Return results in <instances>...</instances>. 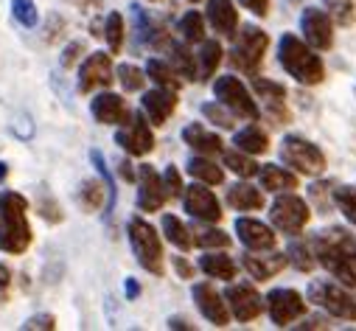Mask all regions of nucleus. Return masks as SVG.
<instances>
[{
	"label": "nucleus",
	"instance_id": "obj_34",
	"mask_svg": "<svg viewBox=\"0 0 356 331\" xmlns=\"http://www.w3.org/2000/svg\"><path fill=\"white\" fill-rule=\"evenodd\" d=\"M286 259L298 273H312L317 267L314 250H312V241H292L286 247Z\"/></svg>",
	"mask_w": 356,
	"mask_h": 331
},
{
	"label": "nucleus",
	"instance_id": "obj_38",
	"mask_svg": "<svg viewBox=\"0 0 356 331\" xmlns=\"http://www.w3.org/2000/svg\"><path fill=\"white\" fill-rule=\"evenodd\" d=\"M177 31H180V37L186 42H202L205 40V15L200 12H186L180 17V23H177Z\"/></svg>",
	"mask_w": 356,
	"mask_h": 331
},
{
	"label": "nucleus",
	"instance_id": "obj_36",
	"mask_svg": "<svg viewBox=\"0 0 356 331\" xmlns=\"http://www.w3.org/2000/svg\"><path fill=\"white\" fill-rule=\"evenodd\" d=\"M194 236V244L202 247V250H227L230 247V236L219 227H197L191 230Z\"/></svg>",
	"mask_w": 356,
	"mask_h": 331
},
{
	"label": "nucleus",
	"instance_id": "obj_6",
	"mask_svg": "<svg viewBox=\"0 0 356 331\" xmlns=\"http://www.w3.org/2000/svg\"><path fill=\"white\" fill-rule=\"evenodd\" d=\"M270 48V37L266 31H261L258 26L247 23L238 29V37H233V48H230V62L233 67H238L241 73L247 76H255L261 62H264V54Z\"/></svg>",
	"mask_w": 356,
	"mask_h": 331
},
{
	"label": "nucleus",
	"instance_id": "obj_29",
	"mask_svg": "<svg viewBox=\"0 0 356 331\" xmlns=\"http://www.w3.org/2000/svg\"><path fill=\"white\" fill-rule=\"evenodd\" d=\"M186 169L194 180L205 183V186H222L225 183V169L222 166H216L208 154H191L188 163H186Z\"/></svg>",
	"mask_w": 356,
	"mask_h": 331
},
{
	"label": "nucleus",
	"instance_id": "obj_57",
	"mask_svg": "<svg viewBox=\"0 0 356 331\" xmlns=\"http://www.w3.org/2000/svg\"><path fill=\"white\" fill-rule=\"evenodd\" d=\"M191 3H200V0H191Z\"/></svg>",
	"mask_w": 356,
	"mask_h": 331
},
{
	"label": "nucleus",
	"instance_id": "obj_42",
	"mask_svg": "<svg viewBox=\"0 0 356 331\" xmlns=\"http://www.w3.org/2000/svg\"><path fill=\"white\" fill-rule=\"evenodd\" d=\"M334 205L342 211V216L356 225V186H339L334 188Z\"/></svg>",
	"mask_w": 356,
	"mask_h": 331
},
{
	"label": "nucleus",
	"instance_id": "obj_31",
	"mask_svg": "<svg viewBox=\"0 0 356 331\" xmlns=\"http://www.w3.org/2000/svg\"><path fill=\"white\" fill-rule=\"evenodd\" d=\"M233 143H236V149H241L247 154H264V152H270V135H266L261 127H255V124L238 129L236 138H233Z\"/></svg>",
	"mask_w": 356,
	"mask_h": 331
},
{
	"label": "nucleus",
	"instance_id": "obj_48",
	"mask_svg": "<svg viewBox=\"0 0 356 331\" xmlns=\"http://www.w3.org/2000/svg\"><path fill=\"white\" fill-rule=\"evenodd\" d=\"M54 325H56L54 314H34V317H29V320L23 323L26 331H31V328H54Z\"/></svg>",
	"mask_w": 356,
	"mask_h": 331
},
{
	"label": "nucleus",
	"instance_id": "obj_17",
	"mask_svg": "<svg viewBox=\"0 0 356 331\" xmlns=\"http://www.w3.org/2000/svg\"><path fill=\"white\" fill-rule=\"evenodd\" d=\"M115 70L110 54H90L79 67V90L81 93H93L99 88H110Z\"/></svg>",
	"mask_w": 356,
	"mask_h": 331
},
{
	"label": "nucleus",
	"instance_id": "obj_43",
	"mask_svg": "<svg viewBox=\"0 0 356 331\" xmlns=\"http://www.w3.org/2000/svg\"><path fill=\"white\" fill-rule=\"evenodd\" d=\"M202 115H205V121H211V124L219 127V129H233V121H236V115H233L225 104H219V102L202 104Z\"/></svg>",
	"mask_w": 356,
	"mask_h": 331
},
{
	"label": "nucleus",
	"instance_id": "obj_16",
	"mask_svg": "<svg viewBox=\"0 0 356 331\" xmlns=\"http://www.w3.org/2000/svg\"><path fill=\"white\" fill-rule=\"evenodd\" d=\"M289 264L286 253H273V250H247L241 256V267L247 270V275L252 281H273L278 273H284V267Z\"/></svg>",
	"mask_w": 356,
	"mask_h": 331
},
{
	"label": "nucleus",
	"instance_id": "obj_51",
	"mask_svg": "<svg viewBox=\"0 0 356 331\" xmlns=\"http://www.w3.org/2000/svg\"><path fill=\"white\" fill-rule=\"evenodd\" d=\"M118 175L127 180V183H132V180H138V172L132 169V163L129 160H121V166H118Z\"/></svg>",
	"mask_w": 356,
	"mask_h": 331
},
{
	"label": "nucleus",
	"instance_id": "obj_12",
	"mask_svg": "<svg viewBox=\"0 0 356 331\" xmlns=\"http://www.w3.org/2000/svg\"><path fill=\"white\" fill-rule=\"evenodd\" d=\"M183 208L188 216H194L197 222L213 225L222 219V205L216 200V194L211 188H205V183H194L188 188H183Z\"/></svg>",
	"mask_w": 356,
	"mask_h": 331
},
{
	"label": "nucleus",
	"instance_id": "obj_7",
	"mask_svg": "<svg viewBox=\"0 0 356 331\" xmlns=\"http://www.w3.org/2000/svg\"><path fill=\"white\" fill-rule=\"evenodd\" d=\"M281 160L303 177H320L325 172V154L317 143L300 135H286L281 143Z\"/></svg>",
	"mask_w": 356,
	"mask_h": 331
},
{
	"label": "nucleus",
	"instance_id": "obj_32",
	"mask_svg": "<svg viewBox=\"0 0 356 331\" xmlns=\"http://www.w3.org/2000/svg\"><path fill=\"white\" fill-rule=\"evenodd\" d=\"M160 225H163V233H165V239H168V241L177 247V250H191V247H194V236H191V227H186L180 216L165 213Z\"/></svg>",
	"mask_w": 356,
	"mask_h": 331
},
{
	"label": "nucleus",
	"instance_id": "obj_26",
	"mask_svg": "<svg viewBox=\"0 0 356 331\" xmlns=\"http://www.w3.org/2000/svg\"><path fill=\"white\" fill-rule=\"evenodd\" d=\"M132 17H135V26H138V40L143 45H152V48H165L168 45V31L154 17H149L140 6H132Z\"/></svg>",
	"mask_w": 356,
	"mask_h": 331
},
{
	"label": "nucleus",
	"instance_id": "obj_18",
	"mask_svg": "<svg viewBox=\"0 0 356 331\" xmlns=\"http://www.w3.org/2000/svg\"><path fill=\"white\" fill-rule=\"evenodd\" d=\"M165 188H163V177L152 169V166H138V208L143 213H154L165 205Z\"/></svg>",
	"mask_w": 356,
	"mask_h": 331
},
{
	"label": "nucleus",
	"instance_id": "obj_25",
	"mask_svg": "<svg viewBox=\"0 0 356 331\" xmlns=\"http://www.w3.org/2000/svg\"><path fill=\"white\" fill-rule=\"evenodd\" d=\"M165 51H168V65L177 70V76L188 79V81L200 79V65H197V59H194V54H191V48H188L186 40H183V42L168 40Z\"/></svg>",
	"mask_w": 356,
	"mask_h": 331
},
{
	"label": "nucleus",
	"instance_id": "obj_15",
	"mask_svg": "<svg viewBox=\"0 0 356 331\" xmlns=\"http://www.w3.org/2000/svg\"><path fill=\"white\" fill-rule=\"evenodd\" d=\"M191 298H194L197 309L202 312V317H205L208 323H213L216 328L230 325V309H227V300H225V295L216 292V286H211L208 281H200V284H194Z\"/></svg>",
	"mask_w": 356,
	"mask_h": 331
},
{
	"label": "nucleus",
	"instance_id": "obj_3",
	"mask_svg": "<svg viewBox=\"0 0 356 331\" xmlns=\"http://www.w3.org/2000/svg\"><path fill=\"white\" fill-rule=\"evenodd\" d=\"M278 62L281 67L298 81V85L314 88L325 79V65L323 59L314 54V48L309 42H303L295 34H284L278 42Z\"/></svg>",
	"mask_w": 356,
	"mask_h": 331
},
{
	"label": "nucleus",
	"instance_id": "obj_5",
	"mask_svg": "<svg viewBox=\"0 0 356 331\" xmlns=\"http://www.w3.org/2000/svg\"><path fill=\"white\" fill-rule=\"evenodd\" d=\"M127 236H129V244H132V253H135L138 264L152 275H163L165 273V256H163V241H160L157 230L146 219L132 216L129 225H127Z\"/></svg>",
	"mask_w": 356,
	"mask_h": 331
},
{
	"label": "nucleus",
	"instance_id": "obj_50",
	"mask_svg": "<svg viewBox=\"0 0 356 331\" xmlns=\"http://www.w3.org/2000/svg\"><path fill=\"white\" fill-rule=\"evenodd\" d=\"M171 264H174V270H177V275H180V278H194V264H191L188 259L174 256V259H171Z\"/></svg>",
	"mask_w": 356,
	"mask_h": 331
},
{
	"label": "nucleus",
	"instance_id": "obj_27",
	"mask_svg": "<svg viewBox=\"0 0 356 331\" xmlns=\"http://www.w3.org/2000/svg\"><path fill=\"white\" fill-rule=\"evenodd\" d=\"M183 140L194 149V154H219L222 149H225V143H222V138L216 135V132H208L202 124H188L186 129H183Z\"/></svg>",
	"mask_w": 356,
	"mask_h": 331
},
{
	"label": "nucleus",
	"instance_id": "obj_19",
	"mask_svg": "<svg viewBox=\"0 0 356 331\" xmlns=\"http://www.w3.org/2000/svg\"><path fill=\"white\" fill-rule=\"evenodd\" d=\"M252 90L264 99V110L275 124H289V110H286V88L278 85V81L270 79H261L258 73L252 76Z\"/></svg>",
	"mask_w": 356,
	"mask_h": 331
},
{
	"label": "nucleus",
	"instance_id": "obj_55",
	"mask_svg": "<svg viewBox=\"0 0 356 331\" xmlns=\"http://www.w3.org/2000/svg\"><path fill=\"white\" fill-rule=\"evenodd\" d=\"M168 328H191V323H186L183 317H171L168 320Z\"/></svg>",
	"mask_w": 356,
	"mask_h": 331
},
{
	"label": "nucleus",
	"instance_id": "obj_23",
	"mask_svg": "<svg viewBox=\"0 0 356 331\" xmlns=\"http://www.w3.org/2000/svg\"><path fill=\"white\" fill-rule=\"evenodd\" d=\"M205 23H211V29L219 37H236L238 29V12L230 0H208L205 9Z\"/></svg>",
	"mask_w": 356,
	"mask_h": 331
},
{
	"label": "nucleus",
	"instance_id": "obj_46",
	"mask_svg": "<svg viewBox=\"0 0 356 331\" xmlns=\"http://www.w3.org/2000/svg\"><path fill=\"white\" fill-rule=\"evenodd\" d=\"M160 177H163V188H165V197L168 200L183 197V177H180V172H177L174 166H165V172Z\"/></svg>",
	"mask_w": 356,
	"mask_h": 331
},
{
	"label": "nucleus",
	"instance_id": "obj_30",
	"mask_svg": "<svg viewBox=\"0 0 356 331\" xmlns=\"http://www.w3.org/2000/svg\"><path fill=\"white\" fill-rule=\"evenodd\" d=\"M227 205L233 211H261L264 194H261V188H255L250 183H236L227 188Z\"/></svg>",
	"mask_w": 356,
	"mask_h": 331
},
{
	"label": "nucleus",
	"instance_id": "obj_54",
	"mask_svg": "<svg viewBox=\"0 0 356 331\" xmlns=\"http://www.w3.org/2000/svg\"><path fill=\"white\" fill-rule=\"evenodd\" d=\"M300 325H303V328H328V323H325L323 317H309V320H303Z\"/></svg>",
	"mask_w": 356,
	"mask_h": 331
},
{
	"label": "nucleus",
	"instance_id": "obj_53",
	"mask_svg": "<svg viewBox=\"0 0 356 331\" xmlns=\"http://www.w3.org/2000/svg\"><path fill=\"white\" fill-rule=\"evenodd\" d=\"M124 289H127V298H129V300H135V298L140 295V286H138V281H135V278H127Z\"/></svg>",
	"mask_w": 356,
	"mask_h": 331
},
{
	"label": "nucleus",
	"instance_id": "obj_20",
	"mask_svg": "<svg viewBox=\"0 0 356 331\" xmlns=\"http://www.w3.org/2000/svg\"><path fill=\"white\" fill-rule=\"evenodd\" d=\"M236 233L238 241L247 250H275L278 236L270 225H264L261 219H250V216H238L236 219Z\"/></svg>",
	"mask_w": 356,
	"mask_h": 331
},
{
	"label": "nucleus",
	"instance_id": "obj_2",
	"mask_svg": "<svg viewBox=\"0 0 356 331\" xmlns=\"http://www.w3.org/2000/svg\"><path fill=\"white\" fill-rule=\"evenodd\" d=\"M31 244L29 225V202L17 191L0 194V250L9 256H20Z\"/></svg>",
	"mask_w": 356,
	"mask_h": 331
},
{
	"label": "nucleus",
	"instance_id": "obj_33",
	"mask_svg": "<svg viewBox=\"0 0 356 331\" xmlns=\"http://www.w3.org/2000/svg\"><path fill=\"white\" fill-rule=\"evenodd\" d=\"M146 76L154 81L157 88H165V90H180L183 88V79L177 76V70L163 59H149L146 62Z\"/></svg>",
	"mask_w": 356,
	"mask_h": 331
},
{
	"label": "nucleus",
	"instance_id": "obj_24",
	"mask_svg": "<svg viewBox=\"0 0 356 331\" xmlns=\"http://www.w3.org/2000/svg\"><path fill=\"white\" fill-rule=\"evenodd\" d=\"M258 180H261V188H264V191H273V194L298 188V177H295V172H289L286 166H278V163L258 166Z\"/></svg>",
	"mask_w": 356,
	"mask_h": 331
},
{
	"label": "nucleus",
	"instance_id": "obj_35",
	"mask_svg": "<svg viewBox=\"0 0 356 331\" xmlns=\"http://www.w3.org/2000/svg\"><path fill=\"white\" fill-rule=\"evenodd\" d=\"M323 6L325 15L342 29H350L356 23V0H323Z\"/></svg>",
	"mask_w": 356,
	"mask_h": 331
},
{
	"label": "nucleus",
	"instance_id": "obj_13",
	"mask_svg": "<svg viewBox=\"0 0 356 331\" xmlns=\"http://www.w3.org/2000/svg\"><path fill=\"white\" fill-rule=\"evenodd\" d=\"M300 31L306 37V42L314 51H328L334 45V20L317 9V6H306L300 15Z\"/></svg>",
	"mask_w": 356,
	"mask_h": 331
},
{
	"label": "nucleus",
	"instance_id": "obj_47",
	"mask_svg": "<svg viewBox=\"0 0 356 331\" xmlns=\"http://www.w3.org/2000/svg\"><path fill=\"white\" fill-rule=\"evenodd\" d=\"M238 3L247 12H252L255 17H266V15H270V0H238Z\"/></svg>",
	"mask_w": 356,
	"mask_h": 331
},
{
	"label": "nucleus",
	"instance_id": "obj_11",
	"mask_svg": "<svg viewBox=\"0 0 356 331\" xmlns=\"http://www.w3.org/2000/svg\"><path fill=\"white\" fill-rule=\"evenodd\" d=\"M266 300V312H270V320L278 328L292 325L295 320H300L306 314V298L298 289H273Z\"/></svg>",
	"mask_w": 356,
	"mask_h": 331
},
{
	"label": "nucleus",
	"instance_id": "obj_40",
	"mask_svg": "<svg viewBox=\"0 0 356 331\" xmlns=\"http://www.w3.org/2000/svg\"><path fill=\"white\" fill-rule=\"evenodd\" d=\"M124 17L118 15V12H110L107 15V23H104V40H107V45H110V51L113 54H121V48H124Z\"/></svg>",
	"mask_w": 356,
	"mask_h": 331
},
{
	"label": "nucleus",
	"instance_id": "obj_9",
	"mask_svg": "<svg viewBox=\"0 0 356 331\" xmlns=\"http://www.w3.org/2000/svg\"><path fill=\"white\" fill-rule=\"evenodd\" d=\"M213 96L219 104H225L236 118H247V121H255L261 115L255 99L250 96V90L241 85L236 76H219L213 81Z\"/></svg>",
	"mask_w": 356,
	"mask_h": 331
},
{
	"label": "nucleus",
	"instance_id": "obj_49",
	"mask_svg": "<svg viewBox=\"0 0 356 331\" xmlns=\"http://www.w3.org/2000/svg\"><path fill=\"white\" fill-rule=\"evenodd\" d=\"M81 54H84V45H81V42H70V45L65 48V54H62V67H70Z\"/></svg>",
	"mask_w": 356,
	"mask_h": 331
},
{
	"label": "nucleus",
	"instance_id": "obj_39",
	"mask_svg": "<svg viewBox=\"0 0 356 331\" xmlns=\"http://www.w3.org/2000/svg\"><path fill=\"white\" fill-rule=\"evenodd\" d=\"M202 48H200V79H211L213 73H216V67H219V62H222V45L216 42V40H202L200 42Z\"/></svg>",
	"mask_w": 356,
	"mask_h": 331
},
{
	"label": "nucleus",
	"instance_id": "obj_1",
	"mask_svg": "<svg viewBox=\"0 0 356 331\" xmlns=\"http://www.w3.org/2000/svg\"><path fill=\"white\" fill-rule=\"evenodd\" d=\"M312 250L339 284L356 289V239L345 227H325L312 239Z\"/></svg>",
	"mask_w": 356,
	"mask_h": 331
},
{
	"label": "nucleus",
	"instance_id": "obj_52",
	"mask_svg": "<svg viewBox=\"0 0 356 331\" xmlns=\"http://www.w3.org/2000/svg\"><path fill=\"white\" fill-rule=\"evenodd\" d=\"M9 284H12V270L6 264H0V292H6Z\"/></svg>",
	"mask_w": 356,
	"mask_h": 331
},
{
	"label": "nucleus",
	"instance_id": "obj_28",
	"mask_svg": "<svg viewBox=\"0 0 356 331\" xmlns=\"http://www.w3.org/2000/svg\"><path fill=\"white\" fill-rule=\"evenodd\" d=\"M200 270H202L208 278L227 281V284L236 278V261H233L225 250H205V256L200 259Z\"/></svg>",
	"mask_w": 356,
	"mask_h": 331
},
{
	"label": "nucleus",
	"instance_id": "obj_41",
	"mask_svg": "<svg viewBox=\"0 0 356 331\" xmlns=\"http://www.w3.org/2000/svg\"><path fill=\"white\" fill-rule=\"evenodd\" d=\"M115 76H118L121 88H124L127 93H138V90H143V85H146V70H140L138 65H121V67L115 70Z\"/></svg>",
	"mask_w": 356,
	"mask_h": 331
},
{
	"label": "nucleus",
	"instance_id": "obj_4",
	"mask_svg": "<svg viewBox=\"0 0 356 331\" xmlns=\"http://www.w3.org/2000/svg\"><path fill=\"white\" fill-rule=\"evenodd\" d=\"M306 303H314L331 317L356 323V292L353 286H345L337 278H314L306 289Z\"/></svg>",
	"mask_w": 356,
	"mask_h": 331
},
{
	"label": "nucleus",
	"instance_id": "obj_14",
	"mask_svg": "<svg viewBox=\"0 0 356 331\" xmlns=\"http://www.w3.org/2000/svg\"><path fill=\"white\" fill-rule=\"evenodd\" d=\"M225 300H227L230 317H236L238 323H252L264 312V300L250 284H230L225 289Z\"/></svg>",
	"mask_w": 356,
	"mask_h": 331
},
{
	"label": "nucleus",
	"instance_id": "obj_44",
	"mask_svg": "<svg viewBox=\"0 0 356 331\" xmlns=\"http://www.w3.org/2000/svg\"><path fill=\"white\" fill-rule=\"evenodd\" d=\"M104 191H107V186H102L96 180H87L81 186V191H79V200H81V205L87 211H99L104 205Z\"/></svg>",
	"mask_w": 356,
	"mask_h": 331
},
{
	"label": "nucleus",
	"instance_id": "obj_21",
	"mask_svg": "<svg viewBox=\"0 0 356 331\" xmlns=\"http://www.w3.org/2000/svg\"><path fill=\"white\" fill-rule=\"evenodd\" d=\"M140 107L152 127H163L171 118V113L177 110V90H165V88L149 90V93H143Z\"/></svg>",
	"mask_w": 356,
	"mask_h": 331
},
{
	"label": "nucleus",
	"instance_id": "obj_10",
	"mask_svg": "<svg viewBox=\"0 0 356 331\" xmlns=\"http://www.w3.org/2000/svg\"><path fill=\"white\" fill-rule=\"evenodd\" d=\"M115 143L132 154V157H143L154 149V135H152V127H149V118L143 113H135L129 115L127 124H121V129L115 132Z\"/></svg>",
	"mask_w": 356,
	"mask_h": 331
},
{
	"label": "nucleus",
	"instance_id": "obj_37",
	"mask_svg": "<svg viewBox=\"0 0 356 331\" xmlns=\"http://www.w3.org/2000/svg\"><path fill=\"white\" fill-rule=\"evenodd\" d=\"M225 166H227L233 175H238V177H244V180H250V177L258 175V163L252 160V154H247V152H241V149L225 152Z\"/></svg>",
	"mask_w": 356,
	"mask_h": 331
},
{
	"label": "nucleus",
	"instance_id": "obj_45",
	"mask_svg": "<svg viewBox=\"0 0 356 331\" xmlns=\"http://www.w3.org/2000/svg\"><path fill=\"white\" fill-rule=\"evenodd\" d=\"M12 15L20 26L26 29H34L40 23V15H37V6H34V0H12Z\"/></svg>",
	"mask_w": 356,
	"mask_h": 331
},
{
	"label": "nucleus",
	"instance_id": "obj_56",
	"mask_svg": "<svg viewBox=\"0 0 356 331\" xmlns=\"http://www.w3.org/2000/svg\"><path fill=\"white\" fill-rule=\"evenodd\" d=\"M6 177V163H0V180Z\"/></svg>",
	"mask_w": 356,
	"mask_h": 331
},
{
	"label": "nucleus",
	"instance_id": "obj_22",
	"mask_svg": "<svg viewBox=\"0 0 356 331\" xmlns=\"http://www.w3.org/2000/svg\"><path fill=\"white\" fill-rule=\"evenodd\" d=\"M90 110H93V118H96L99 124H107V127H121V124H127L129 115H132L129 107H127V102H124L118 93H99V96L93 99Z\"/></svg>",
	"mask_w": 356,
	"mask_h": 331
},
{
	"label": "nucleus",
	"instance_id": "obj_8",
	"mask_svg": "<svg viewBox=\"0 0 356 331\" xmlns=\"http://www.w3.org/2000/svg\"><path fill=\"white\" fill-rule=\"evenodd\" d=\"M312 219V211H309V202L292 191H281L270 208V222L275 230L286 233V236H298L303 233V227L309 225Z\"/></svg>",
	"mask_w": 356,
	"mask_h": 331
}]
</instances>
